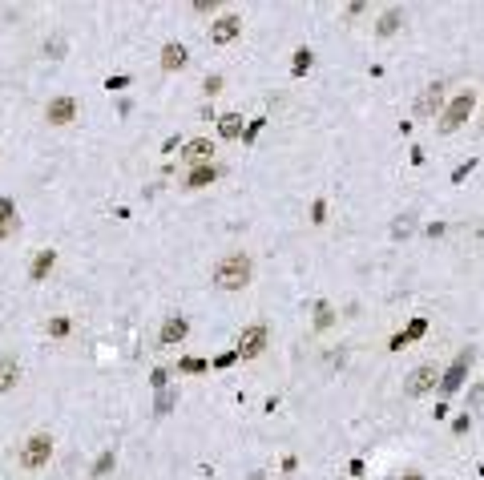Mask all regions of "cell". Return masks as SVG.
Segmentation results:
<instances>
[{
	"mask_svg": "<svg viewBox=\"0 0 484 480\" xmlns=\"http://www.w3.org/2000/svg\"><path fill=\"white\" fill-rule=\"evenodd\" d=\"M250 274H255V262H250V255H242V251H230V255H222L214 262V283L222 291L250 287Z\"/></svg>",
	"mask_w": 484,
	"mask_h": 480,
	"instance_id": "6da1fadb",
	"label": "cell"
},
{
	"mask_svg": "<svg viewBox=\"0 0 484 480\" xmlns=\"http://www.w3.org/2000/svg\"><path fill=\"white\" fill-rule=\"evenodd\" d=\"M218 89H222V77H206V93L214 97V93H218Z\"/></svg>",
	"mask_w": 484,
	"mask_h": 480,
	"instance_id": "603a6c76",
	"label": "cell"
},
{
	"mask_svg": "<svg viewBox=\"0 0 484 480\" xmlns=\"http://www.w3.org/2000/svg\"><path fill=\"white\" fill-rule=\"evenodd\" d=\"M0 218H4V222H16V206L8 198H0Z\"/></svg>",
	"mask_w": 484,
	"mask_h": 480,
	"instance_id": "d6986e66",
	"label": "cell"
},
{
	"mask_svg": "<svg viewBox=\"0 0 484 480\" xmlns=\"http://www.w3.org/2000/svg\"><path fill=\"white\" fill-rule=\"evenodd\" d=\"M480 400H484V384L476 387V392H472V404H480Z\"/></svg>",
	"mask_w": 484,
	"mask_h": 480,
	"instance_id": "484cf974",
	"label": "cell"
},
{
	"mask_svg": "<svg viewBox=\"0 0 484 480\" xmlns=\"http://www.w3.org/2000/svg\"><path fill=\"white\" fill-rule=\"evenodd\" d=\"M238 32H242V16L226 13V16H218V20L210 25V45H230Z\"/></svg>",
	"mask_w": 484,
	"mask_h": 480,
	"instance_id": "ba28073f",
	"label": "cell"
},
{
	"mask_svg": "<svg viewBox=\"0 0 484 480\" xmlns=\"http://www.w3.org/2000/svg\"><path fill=\"white\" fill-rule=\"evenodd\" d=\"M452 428H456V432H468V428H472V416H460L456 424H452Z\"/></svg>",
	"mask_w": 484,
	"mask_h": 480,
	"instance_id": "cb8c5ba5",
	"label": "cell"
},
{
	"mask_svg": "<svg viewBox=\"0 0 484 480\" xmlns=\"http://www.w3.org/2000/svg\"><path fill=\"white\" fill-rule=\"evenodd\" d=\"M186 335H190V323L182 319V315H170V319L161 323V331H158L161 347H177V343H182Z\"/></svg>",
	"mask_w": 484,
	"mask_h": 480,
	"instance_id": "30bf717a",
	"label": "cell"
},
{
	"mask_svg": "<svg viewBox=\"0 0 484 480\" xmlns=\"http://www.w3.org/2000/svg\"><path fill=\"white\" fill-rule=\"evenodd\" d=\"M444 101H448V85L444 81L424 85V93L416 97V117H436V113L444 109Z\"/></svg>",
	"mask_w": 484,
	"mask_h": 480,
	"instance_id": "5b68a950",
	"label": "cell"
},
{
	"mask_svg": "<svg viewBox=\"0 0 484 480\" xmlns=\"http://www.w3.org/2000/svg\"><path fill=\"white\" fill-rule=\"evenodd\" d=\"M73 117H77V101H73V97H53V101L45 105L48 126H69Z\"/></svg>",
	"mask_w": 484,
	"mask_h": 480,
	"instance_id": "9c48e42d",
	"label": "cell"
},
{
	"mask_svg": "<svg viewBox=\"0 0 484 480\" xmlns=\"http://www.w3.org/2000/svg\"><path fill=\"white\" fill-rule=\"evenodd\" d=\"M436 380H440V371H436V364H419L408 380H403V396L408 400H416V396H428L436 387Z\"/></svg>",
	"mask_w": 484,
	"mask_h": 480,
	"instance_id": "277c9868",
	"label": "cell"
},
{
	"mask_svg": "<svg viewBox=\"0 0 484 480\" xmlns=\"http://www.w3.org/2000/svg\"><path fill=\"white\" fill-rule=\"evenodd\" d=\"M400 25H403V13H400V8H387V13L379 16V25H375V32H379V36H391V32L400 29Z\"/></svg>",
	"mask_w": 484,
	"mask_h": 480,
	"instance_id": "2e32d148",
	"label": "cell"
},
{
	"mask_svg": "<svg viewBox=\"0 0 484 480\" xmlns=\"http://www.w3.org/2000/svg\"><path fill=\"white\" fill-rule=\"evenodd\" d=\"M218 133L222 138H242V117L238 113H222L218 117Z\"/></svg>",
	"mask_w": 484,
	"mask_h": 480,
	"instance_id": "e0dca14e",
	"label": "cell"
},
{
	"mask_svg": "<svg viewBox=\"0 0 484 480\" xmlns=\"http://www.w3.org/2000/svg\"><path fill=\"white\" fill-rule=\"evenodd\" d=\"M311 222H327V202H315V206H311Z\"/></svg>",
	"mask_w": 484,
	"mask_h": 480,
	"instance_id": "ffe728a7",
	"label": "cell"
},
{
	"mask_svg": "<svg viewBox=\"0 0 484 480\" xmlns=\"http://www.w3.org/2000/svg\"><path fill=\"white\" fill-rule=\"evenodd\" d=\"M262 347H267V327L255 323V327H246L238 335V347H234V352H238L242 359H255V355H262Z\"/></svg>",
	"mask_w": 484,
	"mask_h": 480,
	"instance_id": "52a82bcc",
	"label": "cell"
},
{
	"mask_svg": "<svg viewBox=\"0 0 484 480\" xmlns=\"http://www.w3.org/2000/svg\"><path fill=\"white\" fill-rule=\"evenodd\" d=\"M307 69H311V53H307V48H299V53H295V77H299V73H307Z\"/></svg>",
	"mask_w": 484,
	"mask_h": 480,
	"instance_id": "ac0fdd59",
	"label": "cell"
},
{
	"mask_svg": "<svg viewBox=\"0 0 484 480\" xmlns=\"http://www.w3.org/2000/svg\"><path fill=\"white\" fill-rule=\"evenodd\" d=\"M403 480H419V472H408V476H403Z\"/></svg>",
	"mask_w": 484,
	"mask_h": 480,
	"instance_id": "4316f807",
	"label": "cell"
},
{
	"mask_svg": "<svg viewBox=\"0 0 484 480\" xmlns=\"http://www.w3.org/2000/svg\"><path fill=\"white\" fill-rule=\"evenodd\" d=\"M480 126H484V113H480Z\"/></svg>",
	"mask_w": 484,
	"mask_h": 480,
	"instance_id": "83f0119b",
	"label": "cell"
},
{
	"mask_svg": "<svg viewBox=\"0 0 484 480\" xmlns=\"http://www.w3.org/2000/svg\"><path fill=\"white\" fill-rule=\"evenodd\" d=\"M13 226L16 222H4V218H0V239H8V234H13Z\"/></svg>",
	"mask_w": 484,
	"mask_h": 480,
	"instance_id": "d4e9b609",
	"label": "cell"
},
{
	"mask_svg": "<svg viewBox=\"0 0 484 480\" xmlns=\"http://www.w3.org/2000/svg\"><path fill=\"white\" fill-rule=\"evenodd\" d=\"M16 380H20V368H16L13 355H4V359H0V392H13Z\"/></svg>",
	"mask_w": 484,
	"mask_h": 480,
	"instance_id": "4fadbf2b",
	"label": "cell"
},
{
	"mask_svg": "<svg viewBox=\"0 0 484 480\" xmlns=\"http://www.w3.org/2000/svg\"><path fill=\"white\" fill-rule=\"evenodd\" d=\"M472 109H476V93H472V89H460V93L444 105V113H440V133H456V129L472 117Z\"/></svg>",
	"mask_w": 484,
	"mask_h": 480,
	"instance_id": "7a4b0ae2",
	"label": "cell"
},
{
	"mask_svg": "<svg viewBox=\"0 0 484 480\" xmlns=\"http://www.w3.org/2000/svg\"><path fill=\"white\" fill-rule=\"evenodd\" d=\"M48 456H53V436L48 432H36V436H29L25 444H20V468L25 472H36V468H45L48 465Z\"/></svg>",
	"mask_w": 484,
	"mask_h": 480,
	"instance_id": "3957f363",
	"label": "cell"
},
{
	"mask_svg": "<svg viewBox=\"0 0 484 480\" xmlns=\"http://www.w3.org/2000/svg\"><path fill=\"white\" fill-rule=\"evenodd\" d=\"M214 178H218V170H214V166H194L190 178H186V186H190V190H202V186H210Z\"/></svg>",
	"mask_w": 484,
	"mask_h": 480,
	"instance_id": "9a60e30c",
	"label": "cell"
},
{
	"mask_svg": "<svg viewBox=\"0 0 484 480\" xmlns=\"http://www.w3.org/2000/svg\"><path fill=\"white\" fill-rule=\"evenodd\" d=\"M186 61H190L186 45H177V41L161 45V69H186Z\"/></svg>",
	"mask_w": 484,
	"mask_h": 480,
	"instance_id": "7c38bea8",
	"label": "cell"
},
{
	"mask_svg": "<svg viewBox=\"0 0 484 480\" xmlns=\"http://www.w3.org/2000/svg\"><path fill=\"white\" fill-rule=\"evenodd\" d=\"M315 327H331V307H319V315H315Z\"/></svg>",
	"mask_w": 484,
	"mask_h": 480,
	"instance_id": "44dd1931",
	"label": "cell"
},
{
	"mask_svg": "<svg viewBox=\"0 0 484 480\" xmlns=\"http://www.w3.org/2000/svg\"><path fill=\"white\" fill-rule=\"evenodd\" d=\"M48 331H53V335H65V331H69V319H53L48 323Z\"/></svg>",
	"mask_w": 484,
	"mask_h": 480,
	"instance_id": "7402d4cb",
	"label": "cell"
},
{
	"mask_svg": "<svg viewBox=\"0 0 484 480\" xmlns=\"http://www.w3.org/2000/svg\"><path fill=\"white\" fill-rule=\"evenodd\" d=\"M53 262H57V251H41V255L32 258V283H41V279H45L48 271H53Z\"/></svg>",
	"mask_w": 484,
	"mask_h": 480,
	"instance_id": "5bb4252c",
	"label": "cell"
},
{
	"mask_svg": "<svg viewBox=\"0 0 484 480\" xmlns=\"http://www.w3.org/2000/svg\"><path fill=\"white\" fill-rule=\"evenodd\" d=\"M210 154H214V142L210 138H194V142H186L182 158L190 161V166H210Z\"/></svg>",
	"mask_w": 484,
	"mask_h": 480,
	"instance_id": "8fae6325",
	"label": "cell"
},
{
	"mask_svg": "<svg viewBox=\"0 0 484 480\" xmlns=\"http://www.w3.org/2000/svg\"><path fill=\"white\" fill-rule=\"evenodd\" d=\"M468 368H472V352H460V355H456V364H452V368L440 375V396H452L456 387L464 384Z\"/></svg>",
	"mask_w": 484,
	"mask_h": 480,
	"instance_id": "8992f818",
	"label": "cell"
}]
</instances>
